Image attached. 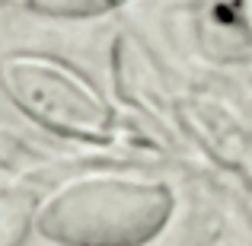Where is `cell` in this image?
Returning a JSON list of instances; mask_svg holds the SVG:
<instances>
[{
    "label": "cell",
    "mask_w": 252,
    "mask_h": 246,
    "mask_svg": "<svg viewBox=\"0 0 252 246\" xmlns=\"http://www.w3.org/2000/svg\"><path fill=\"white\" fill-rule=\"evenodd\" d=\"M172 208V192L154 179L96 173L51 195L35 224L58 246H144L166 227Z\"/></svg>",
    "instance_id": "cell-1"
},
{
    "label": "cell",
    "mask_w": 252,
    "mask_h": 246,
    "mask_svg": "<svg viewBox=\"0 0 252 246\" xmlns=\"http://www.w3.org/2000/svg\"><path fill=\"white\" fill-rule=\"evenodd\" d=\"M0 83L19 112L42 128L80 141H109L112 105L83 74L45 55H10L0 61Z\"/></svg>",
    "instance_id": "cell-2"
},
{
    "label": "cell",
    "mask_w": 252,
    "mask_h": 246,
    "mask_svg": "<svg viewBox=\"0 0 252 246\" xmlns=\"http://www.w3.org/2000/svg\"><path fill=\"white\" fill-rule=\"evenodd\" d=\"M32 227V205L23 195H0V246H23Z\"/></svg>",
    "instance_id": "cell-3"
},
{
    "label": "cell",
    "mask_w": 252,
    "mask_h": 246,
    "mask_svg": "<svg viewBox=\"0 0 252 246\" xmlns=\"http://www.w3.org/2000/svg\"><path fill=\"white\" fill-rule=\"evenodd\" d=\"M125 0H29V6L45 16H61V19H86L109 13L115 6H122Z\"/></svg>",
    "instance_id": "cell-4"
},
{
    "label": "cell",
    "mask_w": 252,
    "mask_h": 246,
    "mask_svg": "<svg viewBox=\"0 0 252 246\" xmlns=\"http://www.w3.org/2000/svg\"><path fill=\"white\" fill-rule=\"evenodd\" d=\"M0 3H3V0H0Z\"/></svg>",
    "instance_id": "cell-5"
}]
</instances>
